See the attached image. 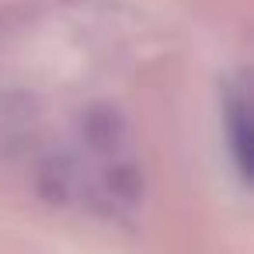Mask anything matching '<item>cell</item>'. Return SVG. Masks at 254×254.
<instances>
[{"instance_id": "1", "label": "cell", "mask_w": 254, "mask_h": 254, "mask_svg": "<svg viewBox=\"0 0 254 254\" xmlns=\"http://www.w3.org/2000/svg\"><path fill=\"white\" fill-rule=\"evenodd\" d=\"M226 136H230V153L237 164V174L247 181V160H251V136H247V105L244 98H237L226 112Z\"/></svg>"}]
</instances>
